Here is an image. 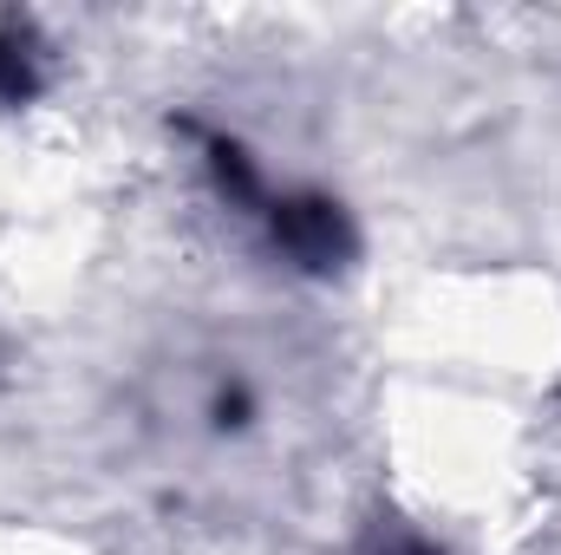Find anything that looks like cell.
<instances>
[{
  "mask_svg": "<svg viewBox=\"0 0 561 555\" xmlns=\"http://www.w3.org/2000/svg\"><path fill=\"white\" fill-rule=\"evenodd\" d=\"M262 216L280 249L313 275H327L353 256V229H346L340 203H327V196H280V203H262Z\"/></svg>",
  "mask_w": 561,
  "mask_h": 555,
  "instance_id": "1",
  "label": "cell"
},
{
  "mask_svg": "<svg viewBox=\"0 0 561 555\" xmlns=\"http://www.w3.org/2000/svg\"><path fill=\"white\" fill-rule=\"evenodd\" d=\"M26 92H33V46L7 26V33H0V99L13 105V99H26Z\"/></svg>",
  "mask_w": 561,
  "mask_h": 555,
  "instance_id": "2",
  "label": "cell"
}]
</instances>
